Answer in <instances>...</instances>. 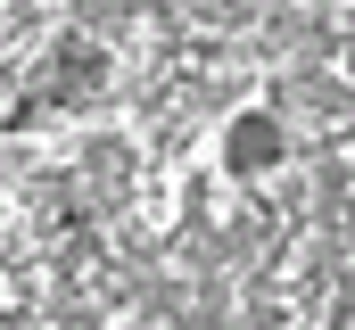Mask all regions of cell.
Masks as SVG:
<instances>
[{"instance_id": "obj_1", "label": "cell", "mask_w": 355, "mask_h": 330, "mask_svg": "<svg viewBox=\"0 0 355 330\" xmlns=\"http://www.w3.org/2000/svg\"><path fill=\"white\" fill-rule=\"evenodd\" d=\"M215 165L232 173V182H265L289 165V124L272 116V107H232L223 116V132H215Z\"/></svg>"}]
</instances>
